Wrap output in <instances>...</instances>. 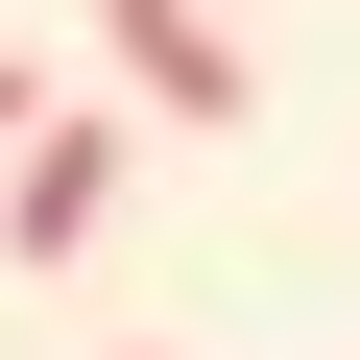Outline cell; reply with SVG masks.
I'll list each match as a JSON object with an SVG mask.
<instances>
[{
    "label": "cell",
    "instance_id": "6da1fadb",
    "mask_svg": "<svg viewBox=\"0 0 360 360\" xmlns=\"http://www.w3.org/2000/svg\"><path fill=\"white\" fill-rule=\"evenodd\" d=\"M96 217H120V120H25V144H0V240H25V264H96Z\"/></svg>",
    "mask_w": 360,
    "mask_h": 360
},
{
    "label": "cell",
    "instance_id": "7a4b0ae2",
    "mask_svg": "<svg viewBox=\"0 0 360 360\" xmlns=\"http://www.w3.org/2000/svg\"><path fill=\"white\" fill-rule=\"evenodd\" d=\"M96 49L144 120H240V49H217V0H96Z\"/></svg>",
    "mask_w": 360,
    "mask_h": 360
},
{
    "label": "cell",
    "instance_id": "3957f363",
    "mask_svg": "<svg viewBox=\"0 0 360 360\" xmlns=\"http://www.w3.org/2000/svg\"><path fill=\"white\" fill-rule=\"evenodd\" d=\"M25 120H49V72H25V49H0V144H25Z\"/></svg>",
    "mask_w": 360,
    "mask_h": 360
}]
</instances>
